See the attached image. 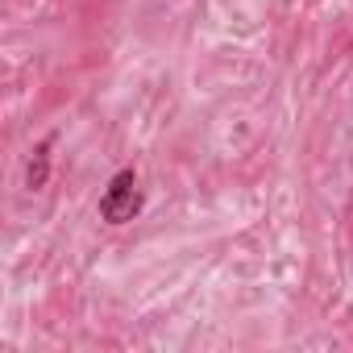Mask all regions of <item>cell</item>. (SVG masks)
Returning a JSON list of instances; mask_svg holds the SVG:
<instances>
[{
    "label": "cell",
    "mask_w": 353,
    "mask_h": 353,
    "mask_svg": "<svg viewBox=\"0 0 353 353\" xmlns=\"http://www.w3.org/2000/svg\"><path fill=\"white\" fill-rule=\"evenodd\" d=\"M141 212V188H137V174L133 170H117L104 196H100V221L108 225H129Z\"/></svg>",
    "instance_id": "6da1fadb"
},
{
    "label": "cell",
    "mask_w": 353,
    "mask_h": 353,
    "mask_svg": "<svg viewBox=\"0 0 353 353\" xmlns=\"http://www.w3.org/2000/svg\"><path fill=\"white\" fill-rule=\"evenodd\" d=\"M50 145H54V133L42 137V141L34 145V154H30V166H26V188H30V192H42L46 179H50Z\"/></svg>",
    "instance_id": "7a4b0ae2"
}]
</instances>
